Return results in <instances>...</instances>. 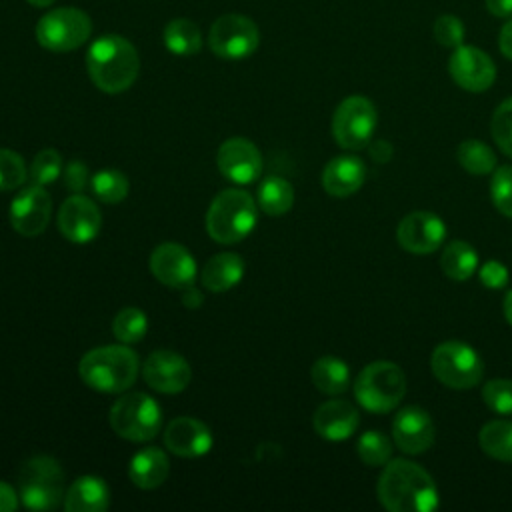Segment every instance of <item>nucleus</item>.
<instances>
[{"mask_svg":"<svg viewBox=\"0 0 512 512\" xmlns=\"http://www.w3.org/2000/svg\"><path fill=\"white\" fill-rule=\"evenodd\" d=\"M148 332V318L140 308L128 306L122 308L112 322V334L122 344H134L140 342Z\"/></svg>","mask_w":512,"mask_h":512,"instance_id":"obj_33","label":"nucleus"},{"mask_svg":"<svg viewBox=\"0 0 512 512\" xmlns=\"http://www.w3.org/2000/svg\"><path fill=\"white\" fill-rule=\"evenodd\" d=\"M392 154H394V150L388 140H378V142L370 144V156L376 162H388L392 158Z\"/></svg>","mask_w":512,"mask_h":512,"instance_id":"obj_44","label":"nucleus"},{"mask_svg":"<svg viewBox=\"0 0 512 512\" xmlns=\"http://www.w3.org/2000/svg\"><path fill=\"white\" fill-rule=\"evenodd\" d=\"M144 382L160 394H178L186 390L192 378L190 364L172 350L152 352L142 366Z\"/></svg>","mask_w":512,"mask_h":512,"instance_id":"obj_18","label":"nucleus"},{"mask_svg":"<svg viewBox=\"0 0 512 512\" xmlns=\"http://www.w3.org/2000/svg\"><path fill=\"white\" fill-rule=\"evenodd\" d=\"M170 472L168 456L162 448H142L136 452L128 466V476L134 486L142 490H154L164 484Z\"/></svg>","mask_w":512,"mask_h":512,"instance_id":"obj_25","label":"nucleus"},{"mask_svg":"<svg viewBox=\"0 0 512 512\" xmlns=\"http://www.w3.org/2000/svg\"><path fill=\"white\" fill-rule=\"evenodd\" d=\"M28 180V168L24 158L8 148H0V192H12L24 186Z\"/></svg>","mask_w":512,"mask_h":512,"instance_id":"obj_35","label":"nucleus"},{"mask_svg":"<svg viewBox=\"0 0 512 512\" xmlns=\"http://www.w3.org/2000/svg\"><path fill=\"white\" fill-rule=\"evenodd\" d=\"M64 470L50 456H34L20 466L18 496L30 510H56L64 502Z\"/></svg>","mask_w":512,"mask_h":512,"instance_id":"obj_5","label":"nucleus"},{"mask_svg":"<svg viewBox=\"0 0 512 512\" xmlns=\"http://www.w3.org/2000/svg\"><path fill=\"white\" fill-rule=\"evenodd\" d=\"M184 292H186V294H184V304H188V306H198V304L202 302V296H200V294H196L194 286L186 288Z\"/></svg>","mask_w":512,"mask_h":512,"instance_id":"obj_47","label":"nucleus"},{"mask_svg":"<svg viewBox=\"0 0 512 512\" xmlns=\"http://www.w3.org/2000/svg\"><path fill=\"white\" fill-rule=\"evenodd\" d=\"M26 2L32 4V6H36V8H46V6L54 4V0H26Z\"/></svg>","mask_w":512,"mask_h":512,"instance_id":"obj_49","label":"nucleus"},{"mask_svg":"<svg viewBox=\"0 0 512 512\" xmlns=\"http://www.w3.org/2000/svg\"><path fill=\"white\" fill-rule=\"evenodd\" d=\"M138 354L126 344H106L86 352L78 364V374L86 386L106 394L126 392L138 378Z\"/></svg>","mask_w":512,"mask_h":512,"instance_id":"obj_3","label":"nucleus"},{"mask_svg":"<svg viewBox=\"0 0 512 512\" xmlns=\"http://www.w3.org/2000/svg\"><path fill=\"white\" fill-rule=\"evenodd\" d=\"M440 266L448 278L468 280L478 270V254L468 242L454 240L444 248Z\"/></svg>","mask_w":512,"mask_h":512,"instance_id":"obj_29","label":"nucleus"},{"mask_svg":"<svg viewBox=\"0 0 512 512\" xmlns=\"http://www.w3.org/2000/svg\"><path fill=\"white\" fill-rule=\"evenodd\" d=\"M490 130L498 148L512 158V96L500 102L494 110Z\"/></svg>","mask_w":512,"mask_h":512,"instance_id":"obj_37","label":"nucleus"},{"mask_svg":"<svg viewBox=\"0 0 512 512\" xmlns=\"http://www.w3.org/2000/svg\"><path fill=\"white\" fill-rule=\"evenodd\" d=\"M504 318L512 326V290H508L504 296Z\"/></svg>","mask_w":512,"mask_h":512,"instance_id":"obj_48","label":"nucleus"},{"mask_svg":"<svg viewBox=\"0 0 512 512\" xmlns=\"http://www.w3.org/2000/svg\"><path fill=\"white\" fill-rule=\"evenodd\" d=\"M152 276L164 286L186 290L194 286L198 276V266L194 256L176 242H164L156 246L148 260Z\"/></svg>","mask_w":512,"mask_h":512,"instance_id":"obj_12","label":"nucleus"},{"mask_svg":"<svg viewBox=\"0 0 512 512\" xmlns=\"http://www.w3.org/2000/svg\"><path fill=\"white\" fill-rule=\"evenodd\" d=\"M62 174V156L54 148L40 150L28 170V180L38 186H46L56 182V178Z\"/></svg>","mask_w":512,"mask_h":512,"instance_id":"obj_36","label":"nucleus"},{"mask_svg":"<svg viewBox=\"0 0 512 512\" xmlns=\"http://www.w3.org/2000/svg\"><path fill=\"white\" fill-rule=\"evenodd\" d=\"M396 446L406 454H422L434 442V424L430 414L420 406L402 408L392 422Z\"/></svg>","mask_w":512,"mask_h":512,"instance_id":"obj_20","label":"nucleus"},{"mask_svg":"<svg viewBox=\"0 0 512 512\" xmlns=\"http://www.w3.org/2000/svg\"><path fill=\"white\" fill-rule=\"evenodd\" d=\"M258 222L256 200L240 188L222 190L206 212V232L214 242L236 244L244 240Z\"/></svg>","mask_w":512,"mask_h":512,"instance_id":"obj_4","label":"nucleus"},{"mask_svg":"<svg viewBox=\"0 0 512 512\" xmlns=\"http://www.w3.org/2000/svg\"><path fill=\"white\" fill-rule=\"evenodd\" d=\"M58 228L66 240L88 244L102 230V212L88 196L72 194L58 210Z\"/></svg>","mask_w":512,"mask_h":512,"instance_id":"obj_16","label":"nucleus"},{"mask_svg":"<svg viewBox=\"0 0 512 512\" xmlns=\"http://www.w3.org/2000/svg\"><path fill=\"white\" fill-rule=\"evenodd\" d=\"M88 76L106 94L128 90L140 72V58L130 40L116 34L96 38L86 54Z\"/></svg>","mask_w":512,"mask_h":512,"instance_id":"obj_2","label":"nucleus"},{"mask_svg":"<svg viewBox=\"0 0 512 512\" xmlns=\"http://www.w3.org/2000/svg\"><path fill=\"white\" fill-rule=\"evenodd\" d=\"M244 268L246 264L240 254L220 252L204 264L200 272V282L210 292H228L240 284V280L244 278Z\"/></svg>","mask_w":512,"mask_h":512,"instance_id":"obj_24","label":"nucleus"},{"mask_svg":"<svg viewBox=\"0 0 512 512\" xmlns=\"http://www.w3.org/2000/svg\"><path fill=\"white\" fill-rule=\"evenodd\" d=\"M214 436L210 428L190 416H178L164 430V446L182 458H200L212 450Z\"/></svg>","mask_w":512,"mask_h":512,"instance_id":"obj_19","label":"nucleus"},{"mask_svg":"<svg viewBox=\"0 0 512 512\" xmlns=\"http://www.w3.org/2000/svg\"><path fill=\"white\" fill-rule=\"evenodd\" d=\"M356 452L366 466H384L392 456V442L380 430H368L358 438Z\"/></svg>","mask_w":512,"mask_h":512,"instance_id":"obj_34","label":"nucleus"},{"mask_svg":"<svg viewBox=\"0 0 512 512\" xmlns=\"http://www.w3.org/2000/svg\"><path fill=\"white\" fill-rule=\"evenodd\" d=\"M94 196L104 204H118L128 196L130 184L120 170H100L90 178Z\"/></svg>","mask_w":512,"mask_h":512,"instance_id":"obj_32","label":"nucleus"},{"mask_svg":"<svg viewBox=\"0 0 512 512\" xmlns=\"http://www.w3.org/2000/svg\"><path fill=\"white\" fill-rule=\"evenodd\" d=\"M406 394V376L402 368L388 360H376L360 370L354 380V396L368 412H390Z\"/></svg>","mask_w":512,"mask_h":512,"instance_id":"obj_6","label":"nucleus"},{"mask_svg":"<svg viewBox=\"0 0 512 512\" xmlns=\"http://www.w3.org/2000/svg\"><path fill=\"white\" fill-rule=\"evenodd\" d=\"M376 490L380 504L390 512H432L438 508L432 476L410 460L396 458L384 464Z\"/></svg>","mask_w":512,"mask_h":512,"instance_id":"obj_1","label":"nucleus"},{"mask_svg":"<svg viewBox=\"0 0 512 512\" xmlns=\"http://www.w3.org/2000/svg\"><path fill=\"white\" fill-rule=\"evenodd\" d=\"M18 492L4 480H0V512H16L20 508Z\"/></svg>","mask_w":512,"mask_h":512,"instance_id":"obj_43","label":"nucleus"},{"mask_svg":"<svg viewBox=\"0 0 512 512\" xmlns=\"http://www.w3.org/2000/svg\"><path fill=\"white\" fill-rule=\"evenodd\" d=\"M480 282L490 290H500L508 284V268L498 260H486L480 266Z\"/></svg>","mask_w":512,"mask_h":512,"instance_id":"obj_41","label":"nucleus"},{"mask_svg":"<svg viewBox=\"0 0 512 512\" xmlns=\"http://www.w3.org/2000/svg\"><path fill=\"white\" fill-rule=\"evenodd\" d=\"M478 442L488 456L500 462H512V420H492L484 424Z\"/></svg>","mask_w":512,"mask_h":512,"instance_id":"obj_30","label":"nucleus"},{"mask_svg":"<svg viewBox=\"0 0 512 512\" xmlns=\"http://www.w3.org/2000/svg\"><path fill=\"white\" fill-rule=\"evenodd\" d=\"M52 216V198L44 186L32 184L22 188L10 204V224L12 228L26 236L34 238L42 234Z\"/></svg>","mask_w":512,"mask_h":512,"instance_id":"obj_14","label":"nucleus"},{"mask_svg":"<svg viewBox=\"0 0 512 512\" xmlns=\"http://www.w3.org/2000/svg\"><path fill=\"white\" fill-rule=\"evenodd\" d=\"M378 114L374 104L364 96L344 98L332 116V136L346 150H360L370 144L376 130Z\"/></svg>","mask_w":512,"mask_h":512,"instance_id":"obj_10","label":"nucleus"},{"mask_svg":"<svg viewBox=\"0 0 512 512\" xmlns=\"http://www.w3.org/2000/svg\"><path fill=\"white\" fill-rule=\"evenodd\" d=\"M164 46L176 56H192L202 48V32L188 18L170 20L164 28Z\"/></svg>","mask_w":512,"mask_h":512,"instance_id":"obj_28","label":"nucleus"},{"mask_svg":"<svg viewBox=\"0 0 512 512\" xmlns=\"http://www.w3.org/2000/svg\"><path fill=\"white\" fill-rule=\"evenodd\" d=\"M498 46H500V52L512 60V20H508L502 30H500V36H498Z\"/></svg>","mask_w":512,"mask_h":512,"instance_id":"obj_45","label":"nucleus"},{"mask_svg":"<svg viewBox=\"0 0 512 512\" xmlns=\"http://www.w3.org/2000/svg\"><path fill=\"white\" fill-rule=\"evenodd\" d=\"M92 32V20L80 8H56L46 12L36 24V40L50 52H70L80 48Z\"/></svg>","mask_w":512,"mask_h":512,"instance_id":"obj_9","label":"nucleus"},{"mask_svg":"<svg viewBox=\"0 0 512 512\" xmlns=\"http://www.w3.org/2000/svg\"><path fill=\"white\" fill-rule=\"evenodd\" d=\"M448 72L452 80L468 92H484L496 80V66L492 58L476 46L454 48L448 60Z\"/></svg>","mask_w":512,"mask_h":512,"instance_id":"obj_15","label":"nucleus"},{"mask_svg":"<svg viewBox=\"0 0 512 512\" xmlns=\"http://www.w3.org/2000/svg\"><path fill=\"white\" fill-rule=\"evenodd\" d=\"M260 32L252 18L242 14H224L214 20L208 32L210 50L224 60H242L256 52Z\"/></svg>","mask_w":512,"mask_h":512,"instance_id":"obj_11","label":"nucleus"},{"mask_svg":"<svg viewBox=\"0 0 512 512\" xmlns=\"http://www.w3.org/2000/svg\"><path fill=\"white\" fill-rule=\"evenodd\" d=\"M88 176H90L88 174V166L82 160H72L64 168V184L74 194H80L88 186V182H90Z\"/></svg>","mask_w":512,"mask_h":512,"instance_id":"obj_42","label":"nucleus"},{"mask_svg":"<svg viewBox=\"0 0 512 512\" xmlns=\"http://www.w3.org/2000/svg\"><path fill=\"white\" fill-rule=\"evenodd\" d=\"M456 158H458V164L474 174V176H484V174H492L494 168H496V154L494 150L482 142V140H464L460 146H458V152H456Z\"/></svg>","mask_w":512,"mask_h":512,"instance_id":"obj_31","label":"nucleus"},{"mask_svg":"<svg viewBox=\"0 0 512 512\" xmlns=\"http://www.w3.org/2000/svg\"><path fill=\"white\" fill-rule=\"evenodd\" d=\"M432 34L436 38V42L444 48H458L464 42V24L460 22V18L452 16V14H442L436 18L434 26H432Z\"/></svg>","mask_w":512,"mask_h":512,"instance_id":"obj_40","label":"nucleus"},{"mask_svg":"<svg viewBox=\"0 0 512 512\" xmlns=\"http://www.w3.org/2000/svg\"><path fill=\"white\" fill-rule=\"evenodd\" d=\"M216 166L220 174L234 184H252L262 174V154L248 138H228L216 152Z\"/></svg>","mask_w":512,"mask_h":512,"instance_id":"obj_13","label":"nucleus"},{"mask_svg":"<svg viewBox=\"0 0 512 512\" xmlns=\"http://www.w3.org/2000/svg\"><path fill=\"white\" fill-rule=\"evenodd\" d=\"M112 430L130 442H148L162 428V408L144 392H128L110 408Z\"/></svg>","mask_w":512,"mask_h":512,"instance_id":"obj_7","label":"nucleus"},{"mask_svg":"<svg viewBox=\"0 0 512 512\" xmlns=\"http://www.w3.org/2000/svg\"><path fill=\"white\" fill-rule=\"evenodd\" d=\"M490 196L496 210L512 218V166L494 168L490 180Z\"/></svg>","mask_w":512,"mask_h":512,"instance_id":"obj_38","label":"nucleus"},{"mask_svg":"<svg viewBox=\"0 0 512 512\" xmlns=\"http://www.w3.org/2000/svg\"><path fill=\"white\" fill-rule=\"evenodd\" d=\"M360 424L358 410L346 400H328L320 404L312 416V426L318 436L340 442L350 438Z\"/></svg>","mask_w":512,"mask_h":512,"instance_id":"obj_21","label":"nucleus"},{"mask_svg":"<svg viewBox=\"0 0 512 512\" xmlns=\"http://www.w3.org/2000/svg\"><path fill=\"white\" fill-rule=\"evenodd\" d=\"M256 204L268 216H282L294 206V188L282 176H268L258 186Z\"/></svg>","mask_w":512,"mask_h":512,"instance_id":"obj_27","label":"nucleus"},{"mask_svg":"<svg viewBox=\"0 0 512 512\" xmlns=\"http://www.w3.org/2000/svg\"><path fill=\"white\" fill-rule=\"evenodd\" d=\"M486 8L490 14L498 18H508L512 16V0H484Z\"/></svg>","mask_w":512,"mask_h":512,"instance_id":"obj_46","label":"nucleus"},{"mask_svg":"<svg viewBox=\"0 0 512 512\" xmlns=\"http://www.w3.org/2000/svg\"><path fill=\"white\" fill-rule=\"evenodd\" d=\"M430 368L444 386L454 390L474 388L484 374V364L476 350L458 340L438 344L430 356Z\"/></svg>","mask_w":512,"mask_h":512,"instance_id":"obj_8","label":"nucleus"},{"mask_svg":"<svg viewBox=\"0 0 512 512\" xmlns=\"http://www.w3.org/2000/svg\"><path fill=\"white\" fill-rule=\"evenodd\" d=\"M312 384L330 396L342 394L350 386V370L346 362H342L336 356H322L318 358L310 368Z\"/></svg>","mask_w":512,"mask_h":512,"instance_id":"obj_26","label":"nucleus"},{"mask_svg":"<svg viewBox=\"0 0 512 512\" xmlns=\"http://www.w3.org/2000/svg\"><path fill=\"white\" fill-rule=\"evenodd\" d=\"M66 512H104L110 506L108 484L98 476L76 478L64 494Z\"/></svg>","mask_w":512,"mask_h":512,"instance_id":"obj_23","label":"nucleus"},{"mask_svg":"<svg viewBox=\"0 0 512 512\" xmlns=\"http://www.w3.org/2000/svg\"><path fill=\"white\" fill-rule=\"evenodd\" d=\"M482 398L496 414H512V380L496 378L484 384Z\"/></svg>","mask_w":512,"mask_h":512,"instance_id":"obj_39","label":"nucleus"},{"mask_svg":"<svg viewBox=\"0 0 512 512\" xmlns=\"http://www.w3.org/2000/svg\"><path fill=\"white\" fill-rule=\"evenodd\" d=\"M366 180V166L358 156H336L322 170V186L330 196L346 198L360 190Z\"/></svg>","mask_w":512,"mask_h":512,"instance_id":"obj_22","label":"nucleus"},{"mask_svg":"<svg viewBox=\"0 0 512 512\" xmlns=\"http://www.w3.org/2000/svg\"><path fill=\"white\" fill-rule=\"evenodd\" d=\"M444 238L446 226L442 218L426 210L410 212L396 228L398 244L410 254H430L440 248Z\"/></svg>","mask_w":512,"mask_h":512,"instance_id":"obj_17","label":"nucleus"}]
</instances>
